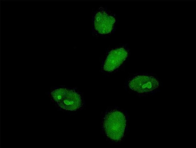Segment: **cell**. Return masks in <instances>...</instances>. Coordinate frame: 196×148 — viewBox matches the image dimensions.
<instances>
[{"label": "cell", "mask_w": 196, "mask_h": 148, "mask_svg": "<svg viewBox=\"0 0 196 148\" xmlns=\"http://www.w3.org/2000/svg\"><path fill=\"white\" fill-rule=\"evenodd\" d=\"M126 126L124 114L118 111H112L106 115L103 127L107 136L111 139L119 141L123 137Z\"/></svg>", "instance_id": "obj_1"}, {"label": "cell", "mask_w": 196, "mask_h": 148, "mask_svg": "<svg viewBox=\"0 0 196 148\" xmlns=\"http://www.w3.org/2000/svg\"><path fill=\"white\" fill-rule=\"evenodd\" d=\"M159 82L154 77L145 75L136 76L130 80L128 84L129 88L139 93L152 92L159 86Z\"/></svg>", "instance_id": "obj_2"}, {"label": "cell", "mask_w": 196, "mask_h": 148, "mask_svg": "<svg viewBox=\"0 0 196 148\" xmlns=\"http://www.w3.org/2000/svg\"><path fill=\"white\" fill-rule=\"evenodd\" d=\"M128 55L127 51L123 48L111 51L105 62L104 70L108 72L113 71L123 63Z\"/></svg>", "instance_id": "obj_3"}, {"label": "cell", "mask_w": 196, "mask_h": 148, "mask_svg": "<svg viewBox=\"0 0 196 148\" xmlns=\"http://www.w3.org/2000/svg\"><path fill=\"white\" fill-rule=\"evenodd\" d=\"M115 21L114 17L105 11H98L94 17L95 28L100 34H108L111 31Z\"/></svg>", "instance_id": "obj_4"}, {"label": "cell", "mask_w": 196, "mask_h": 148, "mask_svg": "<svg viewBox=\"0 0 196 148\" xmlns=\"http://www.w3.org/2000/svg\"><path fill=\"white\" fill-rule=\"evenodd\" d=\"M57 104L64 109L74 111L81 107L82 100L80 95L75 91L67 89L62 99Z\"/></svg>", "instance_id": "obj_5"}, {"label": "cell", "mask_w": 196, "mask_h": 148, "mask_svg": "<svg viewBox=\"0 0 196 148\" xmlns=\"http://www.w3.org/2000/svg\"><path fill=\"white\" fill-rule=\"evenodd\" d=\"M67 89L60 88L55 89L51 92V95L53 99L57 103L60 102L65 95Z\"/></svg>", "instance_id": "obj_6"}]
</instances>
